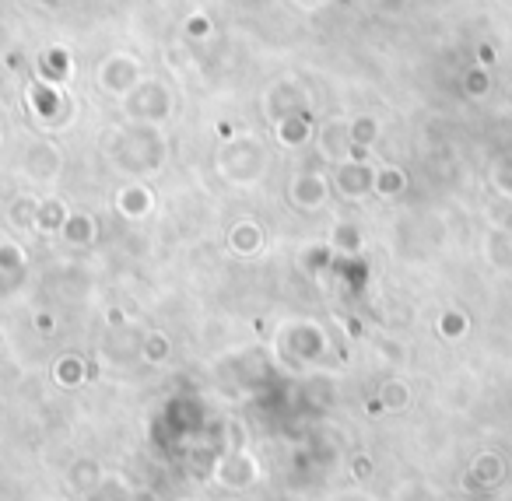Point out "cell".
I'll use <instances>...</instances> for the list:
<instances>
[{
	"instance_id": "cell-5",
	"label": "cell",
	"mask_w": 512,
	"mask_h": 501,
	"mask_svg": "<svg viewBox=\"0 0 512 501\" xmlns=\"http://www.w3.org/2000/svg\"><path fill=\"white\" fill-rule=\"evenodd\" d=\"M351 473H355V480H369L372 477V459L369 456H355V459H351Z\"/></svg>"
},
{
	"instance_id": "cell-2",
	"label": "cell",
	"mask_w": 512,
	"mask_h": 501,
	"mask_svg": "<svg viewBox=\"0 0 512 501\" xmlns=\"http://www.w3.org/2000/svg\"><path fill=\"white\" fill-rule=\"evenodd\" d=\"M242 470H256V473H260V466H256V459H249V456H242V452H235V456H228L225 463L218 466V480L225 487H249L253 480L242 477Z\"/></svg>"
},
{
	"instance_id": "cell-6",
	"label": "cell",
	"mask_w": 512,
	"mask_h": 501,
	"mask_svg": "<svg viewBox=\"0 0 512 501\" xmlns=\"http://www.w3.org/2000/svg\"><path fill=\"white\" fill-rule=\"evenodd\" d=\"M463 330H467V326H463V316H446V319H442V333H446V337H460Z\"/></svg>"
},
{
	"instance_id": "cell-4",
	"label": "cell",
	"mask_w": 512,
	"mask_h": 501,
	"mask_svg": "<svg viewBox=\"0 0 512 501\" xmlns=\"http://www.w3.org/2000/svg\"><path fill=\"white\" fill-rule=\"evenodd\" d=\"M99 463H95V459H81L78 466H74V484L81 487V491H92L95 494V487H99Z\"/></svg>"
},
{
	"instance_id": "cell-1",
	"label": "cell",
	"mask_w": 512,
	"mask_h": 501,
	"mask_svg": "<svg viewBox=\"0 0 512 501\" xmlns=\"http://www.w3.org/2000/svg\"><path fill=\"white\" fill-rule=\"evenodd\" d=\"M502 477H505L502 456H495V452H481V456H474V463H470V480H474V484L495 487Z\"/></svg>"
},
{
	"instance_id": "cell-3",
	"label": "cell",
	"mask_w": 512,
	"mask_h": 501,
	"mask_svg": "<svg viewBox=\"0 0 512 501\" xmlns=\"http://www.w3.org/2000/svg\"><path fill=\"white\" fill-rule=\"evenodd\" d=\"M379 400H383V407H386V410L400 414V410H407V403H411V389H407V382L393 379V382H386V386H383Z\"/></svg>"
}]
</instances>
